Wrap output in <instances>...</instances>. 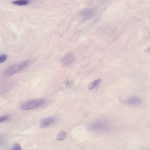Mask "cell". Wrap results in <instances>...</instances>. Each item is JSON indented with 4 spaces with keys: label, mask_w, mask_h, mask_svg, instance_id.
I'll list each match as a JSON object with an SVG mask.
<instances>
[{
    "label": "cell",
    "mask_w": 150,
    "mask_h": 150,
    "mask_svg": "<svg viewBox=\"0 0 150 150\" xmlns=\"http://www.w3.org/2000/svg\"><path fill=\"white\" fill-rule=\"evenodd\" d=\"M8 119V117L7 116H4L0 117V123L6 121Z\"/></svg>",
    "instance_id": "4fadbf2b"
},
{
    "label": "cell",
    "mask_w": 150,
    "mask_h": 150,
    "mask_svg": "<svg viewBox=\"0 0 150 150\" xmlns=\"http://www.w3.org/2000/svg\"><path fill=\"white\" fill-rule=\"evenodd\" d=\"M22 149V147L20 145L18 144H16L13 145L12 148L13 150H20Z\"/></svg>",
    "instance_id": "7c38bea8"
},
{
    "label": "cell",
    "mask_w": 150,
    "mask_h": 150,
    "mask_svg": "<svg viewBox=\"0 0 150 150\" xmlns=\"http://www.w3.org/2000/svg\"><path fill=\"white\" fill-rule=\"evenodd\" d=\"M67 135V134L65 132L61 131L58 134L57 137V139L60 141L63 140L66 137Z\"/></svg>",
    "instance_id": "9c48e42d"
},
{
    "label": "cell",
    "mask_w": 150,
    "mask_h": 150,
    "mask_svg": "<svg viewBox=\"0 0 150 150\" xmlns=\"http://www.w3.org/2000/svg\"><path fill=\"white\" fill-rule=\"evenodd\" d=\"M120 101L122 103L131 105H138L142 103L141 99L137 97H133L129 98L121 99Z\"/></svg>",
    "instance_id": "5b68a950"
},
{
    "label": "cell",
    "mask_w": 150,
    "mask_h": 150,
    "mask_svg": "<svg viewBox=\"0 0 150 150\" xmlns=\"http://www.w3.org/2000/svg\"><path fill=\"white\" fill-rule=\"evenodd\" d=\"M12 3L16 5L24 6L28 4L29 2L27 0H19V1L13 2Z\"/></svg>",
    "instance_id": "52a82bcc"
},
{
    "label": "cell",
    "mask_w": 150,
    "mask_h": 150,
    "mask_svg": "<svg viewBox=\"0 0 150 150\" xmlns=\"http://www.w3.org/2000/svg\"><path fill=\"white\" fill-rule=\"evenodd\" d=\"M81 14L84 16L85 17H90L91 16L92 14V11L90 9H87L84 10L82 12Z\"/></svg>",
    "instance_id": "30bf717a"
},
{
    "label": "cell",
    "mask_w": 150,
    "mask_h": 150,
    "mask_svg": "<svg viewBox=\"0 0 150 150\" xmlns=\"http://www.w3.org/2000/svg\"><path fill=\"white\" fill-rule=\"evenodd\" d=\"M45 100L44 99H34L22 104L21 108L22 110H30L42 106L45 103Z\"/></svg>",
    "instance_id": "3957f363"
},
{
    "label": "cell",
    "mask_w": 150,
    "mask_h": 150,
    "mask_svg": "<svg viewBox=\"0 0 150 150\" xmlns=\"http://www.w3.org/2000/svg\"><path fill=\"white\" fill-rule=\"evenodd\" d=\"M30 63L31 61L28 60L11 65L5 70L4 72V76L6 77L12 76L26 69L30 65Z\"/></svg>",
    "instance_id": "6da1fadb"
},
{
    "label": "cell",
    "mask_w": 150,
    "mask_h": 150,
    "mask_svg": "<svg viewBox=\"0 0 150 150\" xmlns=\"http://www.w3.org/2000/svg\"><path fill=\"white\" fill-rule=\"evenodd\" d=\"M7 58V56L5 54L0 55V63H3L5 61Z\"/></svg>",
    "instance_id": "8fae6325"
},
{
    "label": "cell",
    "mask_w": 150,
    "mask_h": 150,
    "mask_svg": "<svg viewBox=\"0 0 150 150\" xmlns=\"http://www.w3.org/2000/svg\"><path fill=\"white\" fill-rule=\"evenodd\" d=\"M76 56L74 54L67 53L64 56L61 63L63 65L67 66L73 64L76 61Z\"/></svg>",
    "instance_id": "277c9868"
},
{
    "label": "cell",
    "mask_w": 150,
    "mask_h": 150,
    "mask_svg": "<svg viewBox=\"0 0 150 150\" xmlns=\"http://www.w3.org/2000/svg\"><path fill=\"white\" fill-rule=\"evenodd\" d=\"M100 81V79H98L93 81L88 86V88L90 90L93 89L98 85Z\"/></svg>",
    "instance_id": "ba28073f"
},
{
    "label": "cell",
    "mask_w": 150,
    "mask_h": 150,
    "mask_svg": "<svg viewBox=\"0 0 150 150\" xmlns=\"http://www.w3.org/2000/svg\"><path fill=\"white\" fill-rule=\"evenodd\" d=\"M110 125L103 120H97L92 122L88 126L89 130L98 133L106 132L110 129Z\"/></svg>",
    "instance_id": "7a4b0ae2"
},
{
    "label": "cell",
    "mask_w": 150,
    "mask_h": 150,
    "mask_svg": "<svg viewBox=\"0 0 150 150\" xmlns=\"http://www.w3.org/2000/svg\"><path fill=\"white\" fill-rule=\"evenodd\" d=\"M57 121L56 118L50 117L44 118L40 122V126L41 128H45L52 125Z\"/></svg>",
    "instance_id": "8992f818"
}]
</instances>
